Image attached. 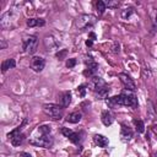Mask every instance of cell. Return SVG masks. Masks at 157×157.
<instances>
[{
    "label": "cell",
    "mask_w": 157,
    "mask_h": 157,
    "mask_svg": "<svg viewBox=\"0 0 157 157\" xmlns=\"http://www.w3.org/2000/svg\"><path fill=\"white\" fill-rule=\"evenodd\" d=\"M134 124L136 126V131L137 132H144L145 131V125H144V121L140 120V119H134Z\"/></svg>",
    "instance_id": "obj_21"
},
{
    "label": "cell",
    "mask_w": 157,
    "mask_h": 157,
    "mask_svg": "<svg viewBox=\"0 0 157 157\" xmlns=\"http://www.w3.org/2000/svg\"><path fill=\"white\" fill-rule=\"evenodd\" d=\"M96 7H97V12H98V15H102V13L104 12V10L107 9L105 2H104L103 0H98L97 4H96Z\"/></svg>",
    "instance_id": "obj_20"
},
{
    "label": "cell",
    "mask_w": 157,
    "mask_h": 157,
    "mask_svg": "<svg viewBox=\"0 0 157 157\" xmlns=\"http://www.w3.org/2000/svg\"><path fill=\"white\" fill-rule=\"evenodd\" d=\"M88 60H86L85 63H86V65H87V69L83 71V75L85 76H88V77H93V75L97 72V70H98V64L90 56V58H87Z\"/></svg>",
    "instance_id": "obj_8"
},
{
    "label": "cell",
    "mask_w": 157,
    "mask_h": 157,
    "mask_svg": "<svg viewBox=\"0 0 157 157\" xmlns=\"http://www.w3.org/2000/svg\"><path fill=\"white\" fill-rule=\"evenodd\" d=\"M45 21L43 18H28L27 20V26L28 27H36V26H44Z\"/></svg>",
    "instance_id": "obj_17"
},
{
    "label": "cell",
    "mask_w": 157,
    "mask_h": 157,
    "mask_svg": "<svg viewBox=\"0 0 157 157\" xmlns=\"http://www.w3.org/2000/svg\"><path fill=\"white\" fill-rule=\"evenodd\" d=\"M31 145L37 146V147H44V148H49L53 146L54 140L50 135H42V137H37L29 141Z\"/></svg>",
    "instance_id": "obj_7"
},
{
    "label": "cell",
    "mask_w": 157,
    "mask_h": 157,
    "mask_svg": "<svg viewBox=\"0 0 157 157\" xmlns=\"http://www.w3.org/2000/svg\"><path fill=\"white\" fill-rule=\"evenodd\" d=\"M38 131H39L42 135H49L50 131H52V129H50L49 125H42V126L38 128Z\"/></svg>",
    "instance_id": "obj_22"
},
{
    "label": "cell",
    "mask_w": 157,
    "mask_h": 157,
    "mask_svg": "<svg viewBox=\"0 0 157 157\" xmlns=\"http://www.w3.org/2000/svg\"><path fill=\"white\" fill-rule=\"evenodd\" d=\"M104 2H105V6L107 7L114 9V7H118L119 6V1H117V0H105Z\"/></svg>",
    "instance_id": "obj_24"
},
{
    "label": "cell",
    "mask_w": 157,
    "mask_h": 157,
    "mask_svg": "<svg viewBox=\"0 0 157 157\" xmlns=\"http://www.w3.org/2000/svg\"><path fill=\"white\" fill-rule=\"evenodd\" d=\"M91 85H92V88H93V91H94V93H96V96L98 98H105L107 94L110 91V88L105 83V81L103 78H101V77H97V76L92 77Z\"/></svg>",
    "instance_id": "obj_2"
},
{
    "label": "cell",
    "mask_w": 157,
    "mask_h": 157,
    "mask_svg": "<svg viewBox=\"0 0 157 157\" xmlns=\"http://www.w3.org/2000/svg\"><path fill=\"white\" fill-rule=\"evenodd\" d=\"M93 140H94V144L98 145L99 147H107L108 144H109L108 139L105 136H103V135H94Z\"/></svg>",
    "instance_id": "obj_14"
},
{
    "label": "cell",
    "mask_w": 157,
    "mask_h": 157,
    "mask_svg": "<svg viewBox=\"0 0 157 157\" xmlns=\"http://www.w3.org/2000/svg\"><path fill=\"white\" fill-rule=\"evenodd\" d=\"M18 156H20V157H32V156H31L29 153H27V152H21Z\"/></svg>",
    "instance_id": "obj_28"
},
{
    "label": "cell",
    "mask_w": 157,
    "mask_h": 157,
    "mask_svg": "<svg viewBox=\"0 0 157 157\" xmlns=\"http://www.w3.org/2000/svg\"><path fill=\"white\" fill-rule=\"evenodd\" d=\"M65 54H66V50H63L61 53H58V54H56V56L59 58V60H61V59L64 58V55H65Z\"/></svg>",
    "instance_id": "obj_27"
},
{
    "label": "cell",
    "mask_w": 157,
    "mask_h": 157,
    "mask_svg": "<svg viewBox=\"0 0 157 157\" xmlns=\"http://www.w3.org/2000/svg\"><path fill=\"white\" fill-rule=\"evenodd\" d=\"M76 26L78 29L81 31H86V29H91L94 23H96V17L93 15H80L76 18Z\"/></svg>",
    "instance_id": "obj_4"
},
{
    "label": "cell",
    "mask_w": 157,
    "mask_h": 157,
    "mask_svg": "<svg viewBox=\"0 0 157 157\" xmlns=\"http://www.w3.org/2000/svg\"><path fill=\"white\" fill-rule=\"evenodd\" d=\"M15 65H16V63H15L13 59H6V60H4L2 64H1V71H2V72H6L9 69H13Z\"/></svg>",
    "instance_id": "obj_16"
},
{
    "label": "cell",
    "mask_w": 157,
    "mask_h": 157,
    "mask_svg": "<svg viewBox=\"0 0 157 157\" xmlns=\"http://www.w3.org/2000/svg\"><path fill=\"white\" fill-rule=\"evenodd\" d=\"M81 118H82V114H81L80 112H72L71 114H69V115L66 117V120H67L69 123L76 124V123H78V121L81 120Z\"/></svg>",
    "instance_id": "obj_15"
},
{
    "label": "cell",
    "mask_w": 157,
    "mask_h": 157,
    "mask_svg": "<svg viewBox=\"0 0 157 157\" xmlns=\"http://www.w3.org/2000/svg\"><path fill=\"white\" fill-rule=\"evenodd\" d=\"M120 136L123 137V140L128 141L134 136V131L131 130V128L126 124H121V131H120Z\"/></svg>",
    "instance_id": "obj_12"
},
{
    "label": "cell",
    "mask_w": 157,
    "mask_h": 157,
    "mask_svg": "<svg viewBox=\"0 0 157 157\" xmlns=\"http://www.w3.org/2000/svg\"><path fill=\"white\" fill-rule=\"evenodd\" d=\"M67 139H69L72 144H80V142H81V134L75 132V131H71L70 135L67 136Z\"/></svg>",
    "instance_id": "obj_18"
},
{
    "label": "cell",
    "mask_w": 157,
    "mask_h": 157,
    "mask_svg": "<svg viewBox=\"0 0 157 157\" xmlns=\"http://www.w3.org/2000/svg\"><path fill=\"white\" fill-rule=\"evenodd\" d=\"M43 112L49 115L50 118L55 119V120H59L63 118V107L59 105V104H53V103H49V104H44L43 105Z\"/></svg>",
    "instance_id": "obj_5"
},
{
    "label": "cell",
    "mask_w": 157,
    "mask_h": 157,
    "mask_svg": "<svg viewBox=\"0 0 157 157\" xmlns=\"http://www.w3.org/2000/svg\"><path fill=\"white\" fill-rule=\"evenodd\" d=\"M86 87H87V85H80L77 87V94L80 97H82V98L86 96Z\"/></svg>",
    "instance_id": "obj_23"
},
{
    "label": "cell",
    "mask_w": 157,
    "mask_h": 157,
    "mask_svg": "<svg viewBox=\"0 0 157 157\" xmlns=\"http://www.w3.org/2000/svg\"><path fill=\"white\" fill-rule=\"evenodd\" d=\"M5 47H6V43H5L4 40H2V42H1V49H4Z\"/></svg>",
    "instance_id": "obj_31"
},
{
    "label": "cell",
    "mask_w": 157,
    "mask_h": 157,
    "mask_svg": "<svg viewBox=\"0 0 157 157\" xmlns=\"http://www.w3.org/2000/svg\"><path fill=\"white\" fill-rule=\"evenodd\" d=\"M134 12H135V11H134V9H132V7L124 9V10L121 11V18H124V20H129V18H130V16H131Z\"/></svg>",
    "instance_id": "obj_19"
},
{
    "label": "cell",
    "mask_w": 157,
    "mask_h": 157,
    "mask_svg": "<svg viewBox=\"0 0 157 157\" xmlns=\"http://www.w3.org/2000/svg\"><path fill=\"white\" fill-rule=\"evenodd\" d=\"M26 124H27V119H25L21 125H18L17 128H15L12 131H10V132L7 134V139L11 141V144H12L13 146H20V145L25 141V139H26V137H25V134L21 132V131H22V128H23Z\"/></svg>",
    "instance_id": "obj_3"
},
{
    "label": "cell",
    "mask_w": 157,
    "mask_h": 157,
    "mask_svg": "<svg viewBox=\"0 0 157 157\" xmlns=\"http://www.w3.org/2000/svg\"><path fill=\"white\" fill-rule=\"evenodd\" d=\"M152 28L153 29L157 28V10L155 11V16H153V20H152Z\"/></svg>",
    "instance_id": "obj_26"
},
{
    "label": "cell",
    "mask_w": 157,
    "mask_h": 157,
    "mask_svg": "<svg viewBox=\"0 0 157 157\" xmlns=\"http://www.w3.org/2000/svg\"><path fill=\"white\" fill-rule=\"evenodd\" d=\"M119 78L121 81V83L124 85V87L129 91H135L136 90V85L134 82V80L128 75V74H119Z\"/></svg>",
    "instance_id": "obj_9"
},
{
    "label": "cell",
    "mask_w": 157,
    "mask_h": 157,
    "mask_svg": "<svg viewBox=\"0 0 157 157\" xmlns=\"http://www.w3.org/2000/svg\"><path fill=\"white\" fill-rule=\"evenodd\" d=\"M107 103L109 105H125V107H132V108H136L139 104L136 96L128 92H121L118 96H113L108 98Z\"/></svg>",
    "instance_id": "obj_1"
},
{
    "label": "cell",
    "mask_w": 157,
    "mask_h": 157,
    "mask_svg": "<svg viewBox=\"0 0 157 157\" xmlns=\"http://www.w3.org/2000/svg\"><path fill=\"white\" fill-rule=\"evenodd\" d=\"M101 119H102V123H103L105 126H109V125H112L113 121H114V115H113L112 112L105 110V112L102 113V118H101Z\"/></svg>",
    "instance_id": "obj_13"
},
{
    "label": "cell",
    "mask_w": 157,
    "mask_h": 157,
    "mask_svg": "<svg viewBox=\"0 0 157 157\" xmlns=\"http://www.w3.org/2000/svg\"><path fill=\"white\" fill-rule=\"evenodd\" d=\"M58 101H59V105H61L63 108L69 107V104L71 103V93H70V91L61 92L58 96Z\"/></svg>",
    "instance_id": "obj_11"
},
{
    "label": "cell",
    "mask_w": 157,
    "mask_h": 157,
    "mask_svg": "<svg viewBox=\"0 0 157 157\" xmlns=\"http://www.w3.org/2000/svg\"><path fill=\"white\" fill-rule=\"evenodd\" d=\"M90 39H92V40L96 39V34H94L93 32H90Z\"/></svg>",
    "instance_id": "obj_30"
},
{
    "label": "cell",
    "mask_w": 157,
    "mask_h": 157,
    "mask_svg": "<svg viewBox=\"0 0 157 157\" xmlns=\"http://www.w3.org/2000/svg\"><path fill=\"white\" fill-rule=\"evenodd\" d=\"M92 44H93V40H92V39H90V38H88V39H87V40H86V45H87V47H91V45H92Z\"/></svg>",
    "instance_id": "obj_29"
},
{
    "label": "cell",
    "mask_w": 157,
    "mask_h": 157,
    "mask_svg": "<svg viewBox=\"0 0 157 157\" xmlns=\"http://www.w3.org/2000/svg\"><path fill=\"white\" fill-rule=\"evenodd\" d=\"M44 65H45V61L43 58L40 56H33L32 60H31V67L36 71V72H40L43 69H44Z\"/></svg>",
    "instance_id": "obj_10"
},
{
    "label": "cell",
    "mask_w": 157,
    "mask_h": 157,
    "mask_svg": "<svg viewBox=\"0 0 157 157\" xmlns=\"http://www.w3.org/2000/svg\"><path fill=\"white\" fill-rule=\"evenodd\" d=\"M23 50L27 54H33L37 50L38 47V38L37 36H28L27 38L23 39Z\"/></svg>",
    "instance_id": "obj_6"
},
{
    "label": "cell",
    "mask_w": 157,
    "mask_h": 157,
    "mask_svg": "<svg viewBox=\"0 0 157 157\" xmlns=\"http://www.w3.org/2000/svg\"><path fill=\"white\" fill-rule=\"evenodd\" d=\"M76 65V59H74V58H71V59H67V61H66V66L70 69V67H74Z\"/></svg>",
    "instance_id": "obj_25"
}]
</instances>
